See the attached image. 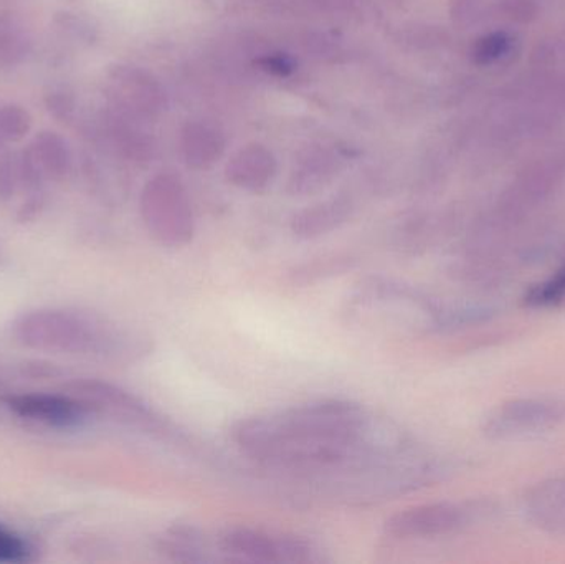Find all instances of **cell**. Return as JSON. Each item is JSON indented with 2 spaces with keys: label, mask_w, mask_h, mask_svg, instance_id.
Instances as JSON below:
<instances>
[{
  "label": "cell",
  "mask_w": 565,
  "mask_h": 564,
  "mask_svg": "<svg viewBox=\"0 0 565 564\" xmlns=\"http://www.w3.org/2000/svg\"><path fill=\"white\" fill-rule=\"evenodd\" d=\"M354 212V204L348 195L328 199L292 215L291 232L302 241L322 237L344 225Z\"/></svg>",
  "instance_id": "8fae6325"
},
{
  "label": "cell",
  "mask_w": 565,
  "mask_h": 564,
  "mask_svg": "<svg viewBox=\"0 0 565 564\" xmlns=\"http://www.w3.org/2000/svg\"><path fill=\"white\" fill-rule=\"evenodd\" d=\"M3 141L0 139V149H2Z\"/></svg>",
  "instance_id": "f1b7e54d"
},
{
  "label": "cell",
  "mask_w": 565,
  "mask_h": 564,
  "mask_svg": "<svg viewBox=\"0 0 565 564\" xmlns=\"http://www.w3.org/2000/svg\"><path fill=\"white\" fill-rule=\"evenodd\" d=\"M181 151L189 168H212L224 155V135L209 123H188L181 132Z\"/></svg>",
  "instance_id": "4fadbf2b"
},
{
  "label": "cell",
  "mask_w": 565,
  "mask_h": 564,
  "mask_svg": "<svg viewBox=\"0 0 565 564\" xmlns=\"http://www.w3.org/2000/svg\"><path fill=\"white\" fill-rule=\"evenodd\" d=\"M264 66L268 72H275L278 75H285V73L291 70V63H289L288 58H282V56H267Z\"/></svg>",
  "instance_id": "83f0119b"
},
{
  "label": "cell",
  "mask_w": 565,
  "mask_h": 564,
  "mask_svg": "<svg viewBox=\"0 0 565 564\" xmlns=\"http://www.w3.org/2000/svg\"><path fill=\"white\" fill-rule=\"evenodd\" d=\"M12 334L17 343L43 353L135 361L151 351L148 338L121 330L98 315L66 308L26 311L13 321Z\"/></svg>",
  "instance_id": "7a4b0ae2"
},
{
  "label": "cell",
  "mask_w": 565,
  "mask_h": 564,
  "mask_svg": "<svg viewBox=\"0 0 565 564\" xmlns=\"http://www.w3.org/2000/svg\"><path fill=\"white\" fill-rule=\"evenodd\" d=\"M523 301L526 307L541 308V310L561 307L565 304V264L561 265L546 280L534 285L524 295Z\"/></svg>",
  "instance_id": "d6986e66"
},
{
  "label": "cell",
  "mask_w": 565,
  "mask_h": 564,
  "mask_svg": "<svg viewBox=\"0 0 565 564\" xmlns=\"http://www.w3.org/2000/svg\"><path fill=\"white\" fill-rule=\"evenodd\" d=\"M32 546L19 533L0 523V563L20 564L32 560Z\"/></svg>",
  "instance_id": "7402d4cb"
},
{
  "label": "cell",
  "mask_w": 565,
  "mask_h": 564,
  "mask_svg": "<svg viewBox=\"0 0 565 564\" xmlns=\"http://www.w3.org/2000/svg\"><path fill=\"white\" fill-rule=\"evenodd\" d=\"M20 185L19 161L17 152L0 155V202H9L15 198Z\"/></svg>",
  "instance_id": "d4e9b609"
},
{
  "label": "cell",
  "mask_w": 565,
  "mask_h": 564,
  "mask_svg": "<svg viewBox=\"0 0 565 564\" xmlns=\"http://www.w3.org/2000/svg\"><path fill=\"white\" fill-rule=\"evenodd\" d=\"M68 387L72 396L88 404L89 409L106 411L139 426H159L152 411L139 397L115 384L98 380H76Z\"/></svg>",
  "instance_id": "9c48e42d"
},
{
  "label": "cell",
  "mask_w": 565,
  "mask_h": 564,
  "mask_svg": "<svg viewBox=\"0 0 565 564\" xmlns=\"http://www.w3.org/2000/svg\"><path fill=\"white\" fill-rule=\"evenodd\" d=\"M222 549L232 555L258 563H311L316 550L301 536L271 535L262 530L232 529L221 540Z\"/></svg>",
  "instance_id": "8992f818"
},
{
  "label": "cell",
  "mask_w": 565,
  "mask_h": 564,
  "mask_svg": "<svg viewBox=\"0 0 565 564\" xmlns=\"http://www.w3.org/2000/svg\"><path fill=\"white\" fill-rule=\"evenodd\" d=\"M49 181H63L73 168L72 149L62 135L55 131H40L29 145Z\"/></svg>",
  "instance_id": "9a60e30c"
},
{
  "label": "cell",
  "mask_w": 565,
  "mask_h": 564,
  "mask_svg": "<svg viewBox=\"0 0 565 564\" xmlns=\"http://www.w3.org/2000/svg\"><path fill=\"white\" fill-rule=\"evenodd\" d=\"M232 439L250 459L288 440L369 444L392 456H398L405 447L404 437L394 426L377 423L361 404L339 400L315 401L282 413L247 417L235 424Z\"/></svg>",
  "instance_id": "6da1fadb"
},
{
  "label": "cell",
  "mask_w": 565,
  "mask_h": 564,
  "mask_svg": "<svg viewBox=\"0 0 565 564\" xmlns=\"http://www.w3.org/2000/svg\"><path fill=\"white\" fill-rule=\"evenodd\" d=\"M6 404L15 416L53 429H75L92 413L78 397L62 394H15L7 397Z\"/></svg>",
  "instance_id": "ba28073f"
},
{
  "label": "cell",
  "mask_w": 565,
  "mask_h": 564,
  "mask_svg": "<svg viewBox=\"0 0 565 564\" xmlns=\"http://www.w3.org/2000/svg\"><path fill=\"white\" fill-rule=\"evenodd\" d=\"M344 156L334 149H319L302 159L288 182L291 195H309L324 189L338 175L344 162Z\"/></svg>",
  "instance_id": "7c38bea8"
},
{
  "label": "cell",
  "mask_w": 565,
  "mask_h": 564,
  "mask_svg": "<svg viewBox=\"0 0 565 564\" xmlns=\"http://www.w3.org/2000/svg\"><path fill=\"white\" fill-rule=\"evenodd\" d=\"M53 23H55L56 29H58L63 35L68 36L73 42L83 43V45H93L96 39H98V32H96L92 22L86 20L85 17L78 15V13L63 10V12L55 13Z\"/></svg>",
  "instance_id": "44dd1931"
},
{
  "label": "cell",
  "mask_w": 565,
  "mask_h": 564,
  "mask_svg": "<svg viewBox=\"0 0 565 564\" xmlns=\"http://www.w3.org/2000/svg\"><path fill=\"white\" fill-rule=\"evenodd\" d=\"M531 519L547 532L565 536V477L531 489L526 499Z\"/></svg>",
  "instance_id": "5bb4252c"
},
{
  "label": "cell",
  "mask_w": 565,
  "mask_h": 564,
  "mask_svg": "<svg viewBox=\"0 0 565 564\" xmlns=\"http://www.w3.org/2000/svg\"><path fill=\"white\" fill-rule=\"evenodd\" d=\"M139 209L149 235L162 247L181 248L194 238L191 199L175 175L161 172L149 179L142 189Z\"/></svg>",
  "instance_id": "3957f363"
},
{
  "label": "cell",
  "mask_w": 565,
  "mask_h": 564,
  "mask_svg": "<svg viewBox=\"0 0 565 564\" xmlns=\"http://www.w3.org/2000/svg\"><path fill=\"white\" fill-rule=\"evenodd\" d=\"M227 181L244 191L264 192L277 175V159L270 149L250 145L235 152L225 168Z\"/></svg>",
  "instance_id": "30bf717a"
},
{
  "label": "cell",
  "mask_w": 565,
  "mask_h": 564,
  "mask_svg": "<svg viewBox=\"0 0 565 564\" xmlns=\"http://www.w3.org/2000/svg\"><path fill=\"white\" fill-rule=\"evenodd\" d=\"M32 52V39L25 26L9 13H0V68H15Z\"/></svg>",
  "instance_id": "e0dca14e"
},
{
  "label": "cell",
  "mask_w": 565,
  "mask_h": 564,
  "mask_svg": "<svg viewBox=\"0 0 565 564\" xmlns=\"http://www.w3.org/2000/svg\"><path fill=\"white\" fill-rule=\"evenodd\" d=\"M473 509L461 503L438 502L401 510L385 522L387 535L397 540L435 539L463 529Z\"/></svg>",
  "instance_id": "52a82bcc"
},
{
  "label": "cell",
  "mask_w": 565,
  "mask_h": 564,
  "mask_svg": "<svg viewBox=\"0 0 565 564\" xmlns=\"http://www.w3.org/2000/svg\"><path fill=\"white\" fill-rule=\"evenodd\" d=\"M45 191L26 195L25 201L22 202L19 211H17V219L20 222L35 221L42 214L43 209H45Z\"/></svg>",
  "instance_id": "484cf974"
},
{
  "label": "cell",
  "mask_w": 565,
  "mask_h": 564,
  "mask_svg": "<svg viewBox=\"0 0 565 564\" xmlns=\"http://www.w3.org/2000/svg\"><path fill=\"white\" fill-rule=\"evenodd\" d=\"M511 40L507 33H490L481 36L473 49V60L480 65L497 62L510 50Z\"/></svg>",
  "instance_id": "cb8c5ba5"
},
{
  "label": "cell",
  "mask_w": 565,
  "mask_h": 564,
  "mask_svg": "<svg viewBox=\"0 0 565 564\" xmlns=\"http://www.w3.org/2000/svg\"><path fill=\"white\" fill-rule=\"evenodd\" d=\"M161 552L179 563L204 562V550L198 530L192 526L175 525L161 539Z\"/></svg>",
  "instance_id": "ac0fdd59"
},
{
  "label": "cell",
  "mask_w": 565,
  "mask_h": 564,
  "mask_svg": "<svg viewBox=\"0 0 565 564\" xmlns=\"http://www.w3.org/2000/svg\"><path fill=\"white\" fill-rule=\"evenodd\" d=\"M32 129V116L23 106L0 102V139L19 142Z\"/></svg>",
  "instance_id": "ffe728a7"
},
{
  "label": "cell",
  "mask_w": 565,
  "mask_h": 564,
  "mask_svg": "<svg viewBox=\"0 0 565 564\" xmlns=\"http://www.w3.org/2000/svg\"><path fill=\"white\" fill-rule=\"evenodd\" d=\"M358 267V258L351 254H328L296 265L288 272L289 284L295 287H308L328 278L339 277Z\"/></svg>",
  "instance_id": "2e32d148"
},
{
  "label": "cell",
  "mask_w": 565,
  "mask_h": 564,
  "mask_svg": "<svg viewBox=\"0 0 565 564\" xmlns=\"http://www.w3.org/2000/svg\"><path fill=\"white\" fill-rule=\"evenodd\" d=\"M108 103L135 118H156L168 106L159 79L141 66L116 63L108 70Z\"/></svg>",
  "instance_id": "5b68a950"
},
{
  "label": "cell",
  "mask_w": 565,
  "mask_h": 564,
  "mask_svg": "<svg viewBox=\"0 0 565 564\" xmlns=\"http://www.w3.org/2000/svg\"><path fill=\"white\" fill-rule=\"evenodd\" d=\"M46 111L63 125H72L78 113V105L72 92L65 88H52L45 95Z\"/></svg>",
  "instance_id": "603a6c76"
},
{
  "label": "cell",
  "mask_w": 565,
  "mask_h": 564,
  "mask_svg": "<svg viewBox=\"0 0 565 564\" xmlns=\"http://www.w3.org/2000/svg\"><path fill=\"white\" fill-rule=\"evenodd\" d=\"M507 12L510 13L513 19L527 22V20L536 17V0H507Z\"/></svg>",
  "instance_id": "4316f807"
},
{
  "label": "cell",
  "mask_w": 565,
  "mask_h": 564,
  "mask_svg": "<svg viewBox=\"0 0 565 564\" xmlns=\"http://www.w3.org/2000/svg\"><path fill=\"white\" fill-rule=\"evenodd\" d=\"M565 421V403L553 397H521L501 404L488 417L484 433L491 439L518 440L540 436Z\"/></svg>",
  "instance_id": "277c9868"
}]
</instances>
